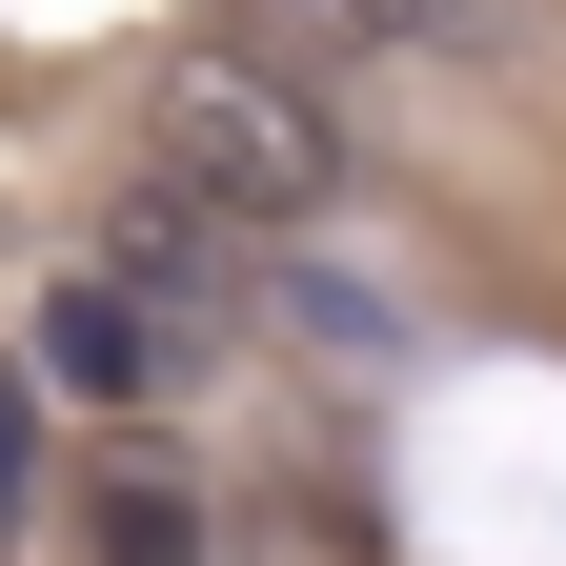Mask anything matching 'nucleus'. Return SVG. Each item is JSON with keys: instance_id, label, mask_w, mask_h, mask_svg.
Masks as SVG:
<instances>
[{"instance_id": "3", "label": "nucleus", "mask_w": 566, "mask_h": 566, "mask_svg": "<svg viewBox=\"0 0 566 566\" xmlns=\"http://www.w3.org/2000/svg\"><path fill=\"white\" fill-rule=\"evenodd\" d=\"M21 385H61V405H142V385H182V324L122 304L102 263H61L41 304H21Z\"/></svg>"}, {"instance_id": "6", "label": "nucleus", "mask_w": 566, "mask_h": 566, "mask_svg": "<svg viewBox=\"0 0 566 566\" xmlns=\"http://www.w3.org/2000/svg\"><path fill=\"white\" fill-rule=\"evenodd\" d=\"M0 526H21V385H0Z\"/></svg>"}, {"instance_id": "2", "label": "nucleus", "mask_w": 566, "mask_h": 566, "mask_svg": "<svg viewBox=\"0 0 566 566\" xmlns=\"http://www.w3.org/2000/svg\"><path fill=\"white\" fill-rule=\"evenodd\" d=\"M263 263H283V243H243L223 202H182L163 163H142V182H122V223H102V283H122V304H163L182 344L223 324V304H263Z\"/></svg>"}, {"instance_id": "1", "label": "nucleus", "mask_w": 566, "mask_h": 566, "mask_svg": "<svg viewBox=\"0 0 566 566\" xmlns=\"http://www.w3.org/2000/svg\"><path fill=\"white\" fill-rule=\"evenodd\" d=\"M163 182H182V202H223L243 243H283V223H324V202H344V122L283 82V61L202 41L182 82H163Z\"/></svg>"}, {"instance_id": "4", "label": "nucleus", "mask_w": 566, "mask_h": 566, "mask_svg": "<svg viewBox=\"0 0 566 566\" xmlns=\"http://www.w3.org/2000/svg\"><path fill=\"white\" fill-rule=\"evenodd\" d=\"M82 566H202V506L163 465H82Z\"/></svg>"}, {"instance_id": "5", "label": "nucleus", "mask_w": 566, "mask_h": 566, "mask_svg": "<svg viewBox=\"0 0 566 566\" xmlns=\"http://www.w3.org/2000/svg\"><path fill=\"white\" fill-rule=\"evenodd\" d=\"M304 21H324V41H465L485 0H304Z\"/></svg>"}]
</instances>
